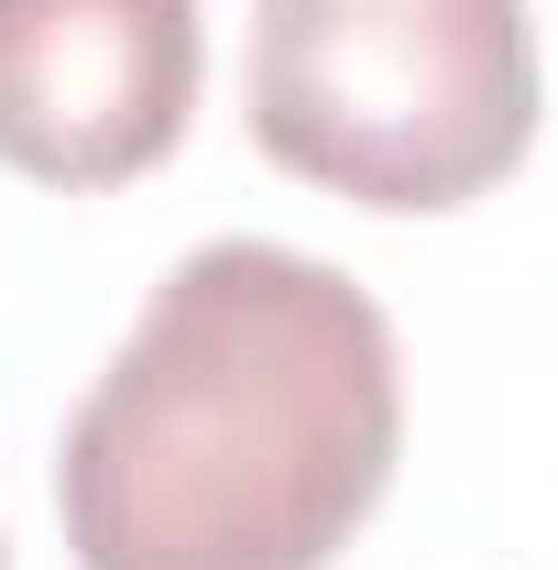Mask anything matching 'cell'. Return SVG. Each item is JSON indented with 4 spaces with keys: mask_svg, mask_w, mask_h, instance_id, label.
Listing matches in <instances>:
<instances>
[{
    "mask_svg": "<svg viewBox=\"0 0 558 570\" xmlns=\"http://www.w3.org/2000/svg\"><path fill=\"white\" fill-rule=\"evenodd\" d=\"M406 450L395 318L318 253L198 242L56 450L77 570H329Z\"/></svg>",
    "mask_w": 558,
    "mask_h": 570,
    "instance_id": "1",
    "label": "cell"
},
{
    "mask_svg": "<svg viewBox=\"0 0 558 570\" xmlns=\"http://www.w3.org/2000/svg\"><path fill=\"white\" fill-rule=\"evenodd\" d=\"M252 142L296 187L438 219L537 154L526 0H252Z\"/></svg>",
    "mask_w": 558,
    "mask_h": 570,
    "instance_id": "2",
    "label": "cell"
},
{
    "mask_svg": "<svg viewBox=\"0 0 558 570\" xmlns=\"http://www.w3.org/2000/svg\"><path fill=\"white\" fill-rule=\"evenodd\" d=\"M198 0H0V165L33 187H132L198 121Z\"/></svg>",
    "mask_w": 558,
    "mask_h": 570,
    "instance_id": "3",
    "label": "cell"
},
{
    "mask_svg": "<svg viewBox=\"0 0 558 570\" xmlns=\"http://www.w3.org/2000/svg\"><path fill=\"white\" fill-rule=\"evenodd\" d=\"M0 570H11V538H0Z\"/></svg>",
    "mask_w": 558,
    "mask_h": 570,
    "instance_id": "4",
    "label": "cell"
}]
</instances>
